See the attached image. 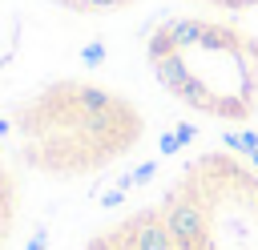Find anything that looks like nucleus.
<instances>
[{"label": "nucleus", "mask_w": 258, "mask_h": 250, "mask_svg": "<svg viewBox=\"0 0 258 250\" xmlns=\"http://www.w3.org/2000/svg\"><path fill=\"white\" fill-rule=\"evenodd\" d=\"M16 218H20V181H16V169L0 157V250L12 246Z\"/></svg>", "instance_id": "nucleus-2"}, {"label": "nucleus", "mask_w": 258, "mask_h": 250, "mask_svg": "<svg viewBox=\"0 0 258 250\" xmlns=\"http://www.w3.org/2000/svg\"><path fill=\"white\" fill-rule=\"evenodd\" d=\"M8 129L24 169L69 181L129 153L141 137V117L121 93L81 77H60L20 97Z\"/></svg>", "instance_id": "nucleus-1"}, {"label": "nucleus", "mask_w": 258, "mask_h": 250, "mask_svg": "<svg viewBox=\"0 0 258 250\" xmlns=\"http://www.w3.org/2000/svg\"><path fill=\"white\" fill-rule=\"evenodd\" d=\"M81 250H137L133 246V234H129V222L121 218V222H113V226H105L101 234H93Z\"/></svg>", "instance_id": "nucleus-3"}, {"label": "nucleus", "mask_w": 258, "mask_h": 250, "mask_svg": "<svg viewBox=\"0 0 258 250\" xmlns=\"http://www.w3.org/2000/svg\"><path fill=\"white\" fill-rule=\"evenodd\" d=\"M48 4H52V0H48Z\"/></svg>", "instance_id": "nucleus-4"}]
</instances>
